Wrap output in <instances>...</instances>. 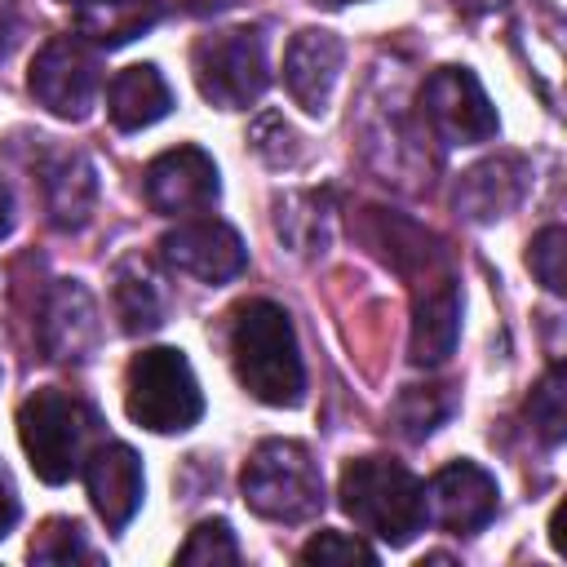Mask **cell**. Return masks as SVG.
I'll use <instances>...</instances> for the list:
<instances>
[{"label": "cell", "instance_id": "cell-1", "mask_svg": "<svg viewBox=\"0 0 567 567\" xmlns=\"http://www.w3.org/2000/svg\"><path fill=\"white\" fill-rule=\"evenodd\" d=\"M230 363L239 385L270 403V408H297L306 394V368L297 350V332L284 306L275 301H239L230 315Z\"/></svg>", "mask_w": 567, "mask_h": 567}, {"label": "cell", "instance_id": "cell-2", "mask_svg": "<svg viewBox=\"0 0 567 567\" xmlns=\"http://www.w3.org/2000/svg\"><path fill=\"white\" fill-rule=\"evenodd\" d=\"M341 509L385 545H408L430 518L421 478L390 456H359L341 470Z\"/></svg>", "mask_w": 567, "mask_h": 567}, {"label": "cell", "instance_id": "cell-3", "mask_svg": "<svg viewBox=\"0 0 567 567\" xmlns=\"http://www.w3.org/2000/svg\"><path fill=\"white\" fill-rule=\"evenodd\" d=\"M239 487H244L248 509L270 523H306L323 509V474L310 447L297 439L257 443L244 465Z\"/></svg>", "mask_w": 567, "mask_h": 567}, {"label": "cell", "instance_id": "cell-4", "mask_svg": "<svg viewBox=\"0 0 567 567\" xmlns=\"http://www.w3.org/2000/svg\"><path fill=\"white\" fill-rule=\"evenodd\" d=\"M97 434V412L66 390H35L18 408V439L31 470L44 483H66L84 465V447Z\"/></svg>", "mask_w": 567, "mask_h": 567}, {"label": "cell", "instance_id": "cell-5", "mask_svg": "<svg viewBox=\"0 0 567 567\" xmlns=\"http://www.w3.org/2000/svg\"><path fill=\"white\" fill-rule=\"evenodd\" d=\"M124 408L151 434H182L204 416L199 381L182 350L155 346L133 354L124 372Z\"/></svg>", "mask_w": 567, "mask_h": 567}, {"label": "cell", "instance_id": "cell-6", "mask_svg": "<svg viewBox=\"0 0 567 567\" xmlns=\"http://www.w3.org/2000/svg\"><path fill=\"white\" fill-rule=\"evenodd\" d=\"M190 71L195 84L204 93V102L221 106V111H244L252 106L266 84H270V66H266V40L252 27H235V31H217L204 35L190 49Z\"/></svg>", "mask_w": 567, "mask_h": 567}, {"label": "cell", "instance_id": "cell-7", "mask_svg": "<svg viewBox=\"0 0 567 567\" xmlns=\"http://www.w3.org/2000/svg\"><path fill=\"white\" fill-rule=\"evenodd\" d=\"M27 84L44 111H53L62 120H84L97 97L102 66H97V53L80 35H58L31 58Z\"/></svg>", "mask_w": 567, "mask_h": 567}, {"label": "cell", "instance_id": "cell-8", "mask_svg": "<svg viewBox=\"0 0 567 567\" xmlns=\"http://www.w3.org/2000/svg\"><path fill=\"white\" fill-rule=\"evenodd\" d=\"M421 115L452 146L487 142L501 128L496 106L487 102V93H483V84H478V75L470 66H439L421 84Z\"/></svg>", "mask_w": 567, "mask_h": 567}, {"label": "cell", "instance_id": "cell-9", "mask_svg": "<svg viewBox=\"0 0 567 567\" xmlns=\"http://www.w3.org/2000/svg\"><path fill=\"white\" fill-rule=\"evenodd\" d=\"M159 257L177 275H190L199 284H226L248 266V248H244L239 230L217 217H195V221H182L177 230H168L159 239Z\"/></svg>", "mask_w": 567, "mask_h": 567}, {"label": "cell", "instance_id": "cell-10", "mask_svg": "<svg viewBox=\"0 0 567 567\" xmlns=\"http://www.w3.org/2000/svg\"><path fill=\"white\" fill-rule=\"evenodd\" d=\"M217 164L199 146H173L146 164V204L168 217L208 213L217 204Z\"/></svg>", "mask_w": 567, "mask_h": 567}, {"label": "cell", "instance_id": "cell-11", "mask_svg": "<svg viewBox=\"0 0 567 567\" xmlns=\"http://www.w3.org/2000/svg\"><path fill=\"white\" fill-rule=\"evenodd\" d=\"M496 478L474 465V461H452L443 465L430 487H425V514H434L439 527H447L452 536H474L496 518Z\"/></svg>", "mask_w": 567, "mask_h": 567}, {"label": "cell", "instance_id": "cell-12", "mask_svg": "<svg viewBox=\"0 0 567 567\" xmlns=\"http://www.w3.org/2000/svg\"><path fill=\"white\" fill-rule=\"evenodd\" d=\"M84 483H89V501L97 509V518L111 532H124L133 523V514L142 509V461L128 443H97L84 456Z\"/></svg>", "mask_w": 567, "mask_h": 567}, {"label": "cell", "instance_id": "cell-13", "mask_svg": "<svg viewBox=\"0 0 567 567\" xmlns=\"http://www.w3.org/2000/svg\"><path fill=\"white\" fill-rule=\"evenodd\" d=\"M341 58H346V44L332 35V31H297L288 40V53H284V84L292 93V102L306 111V115H323L328 111V97L337 89V75H341Z\"/></svg>", "mask_w": 567, "mask_h": 567}, {"label": "cell", "instance_id": "cell-14", "mask_svg": "<svg viewBox=\"0 0 567 567\" xmlns=\"http://www.w3.org/2000/svg\"><path fill=\"white\" fill-rule=\"evenodd\" d=\"M527 182H532V168L518 155H492V159H483V164L461 173L456 208L470 221H496V217H505L509 208L523 204Z\"/></svg>", "mask_w": 567, "mask_h": 567}, {"label": "cell", "instance_id": "cell-15", "mask_svg": "<svg viewBox=\"0 0 567 567\" xmlns=\"http://www.w3.org/2000/svg\"><path fill=\"white\" fill-rule=\"evenodd\" d=\"M40 341L62 363L93 354V346H97V306H93L84 284H75V279L53 284V292L44 301V319H40Z\"/></svg>", "mask_w": 567, "mask_h": 567}, {"label": "cell", "instance_id": "cell-16", "mask_svg": "<svg viewBox=\"0 0 567 567\" xmlns=\"http://www.w3.org/2000/svg\"><path fill=\"white\" fill-rule=\"evenodd\" d=\"M168 111H173V89L151 62H133V66L115 71V80L106 89V115H111V124L120 133L151 128Z\"/></svg>", "mask_w": 567, "mask_h": 567}, {"label": "cell", "instance_id": "cell-17", "mask_svg": "<svg viewBox=\"0 0 567 567\" xmlns=\"http://www.w3.org/2000/svg\"><path fill=\"white\" fill-rule=\"evenodd\" d=\"M461 332V292L452 279H434L412 306V363L439 368L456 350Z\"/></svg>", "mask_w": 567, "mask_h": 567}, {"label": "cell", "instance_id": "cell-18", "mask_svg": "<svg viewBox=\"0 0 567 567\" xmlns=\"http://www.w3.org/2000/svg\"><path fill=\"white\" fill-rule=\"evenodd\" d=\"M44 199H49V217L58 230H80L93 213V195H97V177L93 164L84 155H58L44 168Z\"/></svg>", "mask_w": 567, "mask_h": 567}, {"label": "cell", "instance_id": "cell-19", "mask_svg": "<svg viewBox=\"0 0 567 567\" xmlns=\"http://www.w3.org/2000/svg\"><path fill=\"white\" fill-rule=\"evenodd\" d=\"M159 18V0H89L80 9V35L97 49H120L133 35L151 31Z\"/></svg>", "mask_w": 567, "mask_h": 567}, {"label": "cell", "instance_id": "cell-20", "mask_svg": "<svg viewBox=\"0 0 567 567\" xmlns=\"http://www.w3.org/2000/svg\"><path fill=\"white\" fill-rule=\"evenodd\" d=\"M115 315H120V328L128 337H142V332H155L164 323V297H159V284L146 275L142 261H120L115 270Z\"/></svg>", "mask_w": 567, "mask_h": 567}, {"label": "cell", "instance_id": "cell-21", "mask_svg": "<svg viewBox=\"0 0 567 567\" xmlns=\"http://www.w3.org/2000/svg\"><path fill=\"white\" fill-rule=\"evenodd\" d=\"M447 412H452V399L443 385H408L394 403V425L403 430V439H425L439 430Z\"/></svg>", "mask_w": 567, "mask_h": 567}, {"label": "cell", "instance_id": "cell-22", "mask_svg": "<svg viewBox=\"0 0 567 567\" xmlns=\"http://www.w3.org/2000/svg\"><path fill=\"white\" fill-rule=\"evenodd\" d=\"M527 416H532V430L540 434V443H549V447L563 443V434H567V390H563V372L558 368H549L545 381L532 390Z\"/></svg>", "mask_w": 567, "mask_h": 567}, {"label": "cell", "instance_id": "cell-23", "mask_svg": "<svg viewBox=\"0 0 567 567\" xmlns=\"http://www.w3.org/2000/svg\"><path fill=\"white\" fill-rule=\"evenodd\" d=\"M31 563H97L75 518H49L31 540Z\"/></svg>", "mask_w": 567, "mask_h": 567}, {"label": "cell", "instance_id": "cell-24", "mask_svg": "<svg viewBox=\"0 0 567 567\" xmlns=\"http://www.w3.org/2000/svg\"><path fill=\"white\" fill-rule=\"evenodd\" d=\"M177 563H239V545H235V532L226 518H204L195 523V532L186 536V545L177 549Z\"/></svg>", "mask_w": 567, "mask_h": 567}, {"label": "cell", "instance_id": "cell-25", "mask_svg": "<svg viewBox=\"0 0 567 567\" xmlns=\"http://www.w3.org/2000/svg\"><path fill=\"white\" fill-rule=\"evenodd\" d=\"M301 563H319V567H328V563H346V567L363 563V567H372L377 554H372L359 536H346V532H315V536L301 545Z\"/></svg>", "mask_w": 567, "mask_h": 567}, {"label": "cell", "instance_id": "cell-26", "mask_svg": "<svg viewBox=\"0 0 567 567\" xmlns=\"http://www.w3.org/2000/svg\"><path fill=\"white\" fill-rule=\"evenodd\" d=\"M563 257H567V235H563V226H545V230L532 239L527 266H532V275H536V279H540L549 292H563V288H567Z\"/></svg>", "mask_w": 567, "mask_h": 567}, {"label": "cell", "instance_id": "cell-27", "mask_svg": "<svg viewBox=\"0 0 567 567\" xmlns=\"http://www.w3.org/2000/svg\"><path fill=\"white\" fill-rule=\"evenodd\" d=\"M13 523H18V496H13L9 474L0 470V536H9V532H13Z\"/></svg>", "mask_w": 567, "mask_h": 567}, {"label": "cell", "instance_id": "cell-28", "mask_svg": "<svg viewBox=\"0 0 567 567\" xmlns=\"http://www.w3.org/2000/svg\"><path fill=\"white\" fill-rule=\"evenodd\" d=\"M182 13H217V9H230V4H239V0H173Z\"/></svg>", "mask_w": 567, "mask_h": 567}, {"label": "cell", "instance_id": "cell-29", "mask_svg": "<svg viewBox=\"0 0 567 567\" xmlns=\"http://www.w3.org/2000/svg\"><path fill=\"white\" fill-rule=\"evenodd\" d=\"M13 230V195H9V186L0 182V239Z\"/></svg>", "mask_w": 567, "mask_h": 567}, {"label": "cell", "instance_id": "cell-30", "mask_svg": "<svg viewBox=\"0 0 567 567\" xmlns=\"http://www.w3.org/2000/svg\"><path fill=\"white\" fill-rule=\"evenodd\" d=\"M315 4H350V0H315Z\"/></svg>", "mask_w": 567, "mask_h": 567}]
</instances>
